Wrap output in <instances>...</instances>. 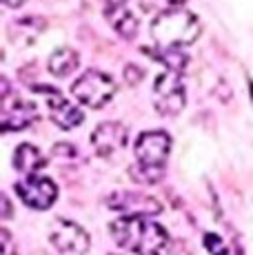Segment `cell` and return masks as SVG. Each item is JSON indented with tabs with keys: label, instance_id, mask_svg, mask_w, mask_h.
<instances>
[{
	"label": "cell",
	"instance_id": "cell-9",
	"mask_svg": "<svg viewBox=\"0 0 253 255\" xmlns=\"http://www.w3.org/2000/svg\"><path fill=\"white\" fill-rule=\"evenodd\" d=\"M38 118V109L31 100L22 98H2V109H0V129L7 131H20L29 127Z\"/></svg>",
	"mask_w": 253,
	"mask_h": 255
},
{
	"label": "cell",
	"instance_id": "cell-11",
	"mask_svg": "<svg viewBox=\"0 0 253 255\" xmlns=\"http://www.w3.org/2000/svg\"><path fill=\"white\" fill-rule=\"evenodd\" d=\"M47 107H49V118L53 125H58L60 129H76L85 122V114H82L80 105L78 102H71L67 98H62L60 93L53 91L47 100Z\"/></svg>",
	"mask_w": 253,
	"mask_h": 255
},
{
	"label": "cell",
	"instance_id": "cell-13",
	"mask_svg": "<svg viewBox=\"0 0 253 255\" xmlns=\"http://www.w3.org/2000/svg\"><path fill=\"white\" fill-rule=\"evenodd\" d=\"M47 164V158L42 155V151L33 144H20L13 151V166L25 175H36L42 166Z\"/></svg>",
	"mask_w": 253,
	"mask_h": 255
},
{
	"label": "cell",
	"instance_id": "cell-2",
	"mask_svg": "<svg viewBox=\"0 0 253 255\" xmlns=\"http://www.w3.org/2000/svg\"><path fill=\"white\" fill-rule=\"evenodd\" d=\"M200 20L187 9L160 13L151 22V38L158 49H184L198 40Z\"/></svg>",
	"mask_w": 253,
	"mask_h": 255
},
{
	"label": "cell",
	"instance_id": "cell-3",
	"mask_svg": "<svg viewBox=\"0 0 253 255\" xmlns=\"http://www.w3.org/2000/svg\"><path fill=\"white\" fill-rule=\"evenodd\" d=\"M118 85L105 71L89 69L85 71L76 82H71V96L80 107L87 109H102L107 102L114 100Z\"/></svg>",
	"mask_w": 253,
	"mask_h": 255
},
{
	"label": "cell",
	"instance_id": "cell-1",
	"mask_svg": "<svg viewBox=\"0 0 253 255\" xmlns=\"http://www.w3.org/2000/svg\"><path fill=\"white\" fill-rule=\"evenodd\" d=\"M109 233L123 251L133 255H160L169 242L167 231L147 218H120L111 222Z\"/></svg>",
	"mask_w": 253,
	"mask_h": 255
},
{
	"label": "cell",
	"instance_id": "cell-21",
	"mask_svg": "<svg viewBox=\"0 0 253 255\" xmlns=\"http://www.w3.org/2000/svg\"><path fill=\"white\" fill-rule=\"evenodd\" d=\"M2 207H4L2 218H9V200H7V195H2Z\"/></svg>",
	"mask_w": 253,
	"mask_h": 255
},
{
	"label": "cell",
	"instance_id": "cell-16",
	"mask_svg": "<svg viewBox=\"0 0 253 255\" xmlns=\"http://www.w3.org/2000/svg\"><path fill=\"white\" fill-rule=\"evenodd\" d=\"M158 58L167 65V71L184 73L189 65V56L184 49H158Z\"/></svg>",
	"mask_w": 253,
	"mask_h": 255
},
{
	"label": "cell",
	"instance_id": "cell-7",
	"mask_svg": "<svg viewBox=\"0 0 253 255\" xmlns=\"http://www.w3.org/2000/svg\"><path fill=\"white\" fill-rule=\"evenodd\" d=\"M16 193L29 209L47 211L58 200V186L45 175H27L16 184Z\"/></svg>",
	"mask_w": 253,
	"mask_h": 255
},
{
	"label": "cell",
	"instance_id": "cell-19",
	"mask_svg": "<svg viewBox=\"0 0 253 255\" xmlns=\"http://www.w3.org/2000/svg\"><path fill=\"white\" fill-rule=\"evenodd\" d=\"M204 247L209 249V253H211V255H231V247H229L220 235L207 233V235H204Z\"/></svg>",
	"mask_w": 253,
	"mask_h": 255
},
{
	"label": "cell",
	"instance_id": "cell-15",
	"mask_svg": "<svg viewBox=\"0 0 253 255\" xmlns=\"http://www.w3.org/2000/svg\"><path fill=\"white\" fill-rule=\"evenodd\" d=\"M78 62H80V58H78V53L74 49L60 47L49 56L47 69H49V73H53L56 78H67L69 73H74L78 69Z\"/></svg>",
	"mask_w": 253,
	"mask_h": 255
},
{
	"label": "cell",
	"instance_id": "cell-18",
	"mask_svg": "<svg viewBox=\"0 0 253 255\" xmlns=\"http://www.w3.org/2000/svg\"><path fill=\"white\" fill-rule=\"evenodd\" d=\"M140 4L142 11H149V13H167V11H173V9H180L184 4V0H135Z\"/></svg>",
	"mask_w": 253,
	"mask_h": 255
},
{
	"label": "cell",
	"instance_id": "cell-5",
	"mask_svg": "<svg viewBox=\"0 0 253 255\" xmlns=\"http://www.w3.org/2000/svg\"><path fill=\"white\" fill-rule=\"evenodd\" d=\"M107 207L123 213V218H151L162 211L160 200L142 191H114L107 195Z\"/></svg>",
	"mask_w": 253,
	"mask_h": 255
},
{
	"label": "cell",
	"instance_id": "cell-10",
	"mask_svg": "<svg viewBox=\"0 0 253 255\" xmlns=\"http://www.w3.org/2000/svg\"><path fill=\"white\" fill-rule=\"evenodd\" d=\"M91 146L102 158L118 153L120 149L126 146V127L118 120L100 122L91 133Z\"/></svg>",
	"mask_w": 253,
	"mask_h": 255
},
{
	"label": "cell",
	"instance_id": "cell-20",
	"mask_svg": "<svg viewBox=\"0 0 253 255\" xmlns=\"http://www.w3.org/2000/svg\"><path fill=\"white\" fill-rule=\"evenodd\" d=\"M4 7H11V9H18L20 4H25V0H2Z\"/></svg>",
	"mask_w": 253,
	"mask_h": 255
},
{
	"label": "cell",
	"instance_id": "cell-14",
	"mask_svg": "<svg viewBox=\"0 0 253 255\" xmlns=\"http://www.w3.org/2000/svg\"><path fill=\"white\" fill-rule=\"evenodd\" d=\"M45 20L42 18H36V16H27V18H20L18 22L9 24V40L16 42V45H31L38 36L42 33L45 29Z\"/></svg>",
	"mask_w": 253,
	"mask_h": 255
},
{
	"label": "cell",
	"instance_id": "cell-22",
	"mask_svg": "<svg viewBox=\"0 0 253 255\" xmlns=\"http://www.w3.org/2000/svg\"><path fill=\"white\" fill-rule=\"evenodd\" d=\"M120 2H125V0H107V4H120Z\"/></svg>",
	"mask_w": 253,
	"mask_h": 255
},
{
	"label": "cell",
	"instance_id": "cell-17",
	"mask_svg": "<svg viewBox=\"0 0 253 255\" xmlns=\"http://www.w3.org/2000/svg\"><path fill=\"white\" fill-rule=\"evenodd\" d=\"M164 169H153V166H142L138 162H133L129 166V178L138 184H155L162 178Z\"/></svg>",
	"mask_w": 253,
	"mask_h": 255
},
{
	"label": "cell",
	"instance_id": "cell-4",
	"mask_svg": "<svg viewBox=\"0 0 253 255\" xmlns=\"http://www.w3.org/2000/svg\"><path fill=\"white\" fill-rule=\"evenodd\" d=\"M184 105H187V89L182 82V73L176 71H164L155 76L153 82V107L160 116L164 118H176L182 114Z\"/></svg>",
	"mask_w": 253,
	"mask_h": 255
},
{
	"label": "cell",
	"instance_id": "cell-12",
	"mask_svg": "<svg viewBox=\"0 0 253 255\" xmlns=\"http://www.w3.org/2000/svg\"><path fill=\"white\" fill-rule=\"evenodd\" d=\"M105 16H107V20H109V24L114 27V31L118 33L120 38H125V40H133V38L138 36L140 20H138V16H135V13L131 11L125 2L107 4Z\"/></svg>",
	"mask_w": 253,
	"mask_h": 255
},
{
	"label": "cell",
	"instance_id": "cell-6",
	"mask_svg": "<svg viewBox=\"0 0 253 255\" xmlns=\"http://www.w3.org/2000/svg\"><path fill=\"white\" fill-rule=\"evenodd\" d=\"M171 151V138L167 131H144L135 140V162L153 169H164V162Z\"/></svg>",
	"mask_w": 253,
	"mask_h": 255
},
{
	"label": "cell",
	"instance_id": "cell-8",
	"mask_svg": "<svg viewBox=\"0 0 253 255\" xmlns=\"http://www.w3.org/2000/svg\"><path fill=\"white\" fill-rule=\"evenodd\" d=\"M49 242L62 255H82L89 249V233L76 222L58 220L49 233Z\"/></svg>",
	"mask_w": 253,
	"mask_h": 255
}]
</instances>
